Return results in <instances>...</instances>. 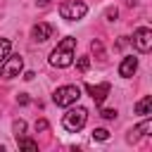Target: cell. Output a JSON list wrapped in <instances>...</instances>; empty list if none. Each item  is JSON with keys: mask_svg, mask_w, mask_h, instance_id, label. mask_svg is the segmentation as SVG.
Listing matches in <instances>:
<instances>
[{"mask_svg": "<svg viewBox=\"0 0 152 152\" xmlns=\"http://www.w3.org/2000/svg\"><path fill=\"white\" fill-rule=\"evenodd\" d=\"M86 90H88V95L95 100V104H102L104 102V97L109 95V90H112V86L109 83H100V86H86Z\"/></svg>", "mask_w": 152, "mask_h": 152, "instance_id": "ba28073f", "label": "cell"}, {"mask_svg": "<svg viewBox=\"0 0 152 152\" xmlns=\"http://www.w3.org/2000/svg\"><path fill=\"white\" fill-rule=\"evenodd\" d=\"M2 150H5V147H2V145H0V152H2Z\"/></svg>", "mask_w": 152, "mask_h": 152, "instance_id": "7402d4cb", "label": "cell"}, {"mask_svg": "<svg viewBox=\"0 0 152 152\" xmlns=\"http://www.w3.org/2000/svg\"><path fill=\"white\" fill-rule=\"evenodd\" d=\"M50 2H52V0H38V5H40V7H45V5H50Z\"/></svg>", "mask_w": 152, "mask_h": 152, "instance_id": "44dd1931", "label": "cell"}, {"mask_svg": "<svg viewBox=\"0 0 152 152\" xmlns=\"http://www.w3.org/2000/svg\"><path fill=\"white\" fill-rule=\"evenodd\" d=\"M88 66H90V57H78V62H76V69L78 71H88Z\"/></svg>", "mask_w": 152, "mask_h": 152, "instance_id": "2e32d148", "label": "cell"}, {"mask_svg": "<svg viewBox=\"0 0 152 152\" xmlns=\"http://www.w3.org/2000/svg\"><path fill=\"white\" fill-rule=\"evenodd\" d=\"M48 126H50V124H48L45 119H38V121H36V131H48Z\"/></svg>", "mask_w": 152, "mask_h": 152, "instance_id": "ac0fdd59", "label": "cell"}, {"mask_svg": "<svg viewBox=\"0 0 152 152\" xmlns=\"http://www.w3.org/2000/svg\"><path fill=\"white\" fill-rule=\"evenodd\" d=\"M86 12H88V7L81 0H66V2L59 5V17L66 19V21H78V19L86 17Z\"/></svg>", "mask_w": 152, "mask_h": 152, "instance_id": "277c9868", "label": "cell"}, {"mask_svg": "<svg viewBox=\"0 0 152 152\" xmlns=\"http://www.w3.org/2000/svg\"><path fill=\"white\" fill-rule=\"evenodd\" d=\"M93 140H100V142L109 140V131H107V128H95V131H93Z\"/></svg>", "mask_w": 152, "mask_h": 152, "instance_id": "9a60e30c", "label": "cell"}, {"mask_svg": "<svg viewBox=\"0 0 152 152\" xmlns=\"http://www.w3.org/2000/svg\"><path fill=\"white\" fill-rule=\"evenodd\" d=\"M133 48L138 52H150V48H152V31L147 26L135 28V33H133Z\"/></svg>", "mask_w": 152, "mask_h": 152, "instance_id": "8992f818", "label": "cell"}, {"mask_svg": "<svg viewBox=\"0 0 152 152\" xmlns=\"http://www.w3.org/2000/svg\"><path fill=\"white\" fill-rule=\"evenodd\" d=\"M21 69H24V59H21V55H12V52H10V57H7V59L2 62V66H0V76H2L5 81H10V78L19 76Z\"/></svg>", "mask_w": 152, "mask_h": 152, "instance_id": "5b68a950", "label": "cell"}, {"mask_svg": "<svg viewBox=\"0 0 152 152\" xmlns=\"http://www.w3.org/2000/svg\"><path fill=\"white\" fill-rule=\"evenodd\" d=\"M88 121V109L86 107H71L64 116H62V126L69 131V133H78Z\"/></svg>", "mask_w": 152, "mask_h": 152, "instance_id": "7a4b0ae2", "label": "cell"}, {"mask_svg": "<svg viewBox=\"0 0 152 152\" xmlns=\"http://www.w3.org/2000/svg\"><path fill=\"white\" fill-rule=\"evenodd\" d=\"M135 114H140V116H150L152 114V95H145L142 100L135 102Z\"/></svg>", "mask_w": 152, "mask_h": 152, "instance_id": "8fae6325", "label": "cell"}, {"mask_svg": "<svg viewBox=\"0 0 152 152\" xmlns=\"http://www.w3.org/2000/svg\"><path fill=\"white\" fill-rule=\"evenodd\" d=\"M17 102H19V104H26V102H28V97H26V95H24V93H21V95H19V97H17Z\"/></svg>", "mask_w": 152, "mask_h": 152, "instance_id": "ffe728a7", "label": "cell"}, {"mask_svg": "<svg viewBox=\"0 0 152 152\" xmlns=\"http://www.w3.org/2000/svg\"><path fill=\"white\" fill-rule=\"evenodd\" d=\"M104 14H107V19H112V21H114L119 12H116V7H107V12H104Z\"/></svg>", "mask_w": 152, "mask_h": 152, "instance_id": "d6986e66", "label": "cell"}, {"mask_svg": "<svg viewBox=\"0 0 152 152\" xmlns=\"http://www.w3.org/2000/svg\"><path fill=\"white\" fill-rule=\"evenodd\" d=\"M10 52H12V43L7 38H0V64L10 57Z\"/></svg>", "mask_w": 152, "mask_h": 152, "instance_id": "4fadbf2b", "label": "cell"}, {"mask_svg": "<svg viewBox=\"0 0 152 152\" xmlns=\"http://www.w3.org/2000/svg\"><path fill=\"white\" fill-rule=\"evenodd\" d=\"M100 116H102V119H107V121H112V119H116V109H102V112H100Z\"/></svg>", "mask_w": 152, "mask_h": 152, "instance_id": "e0dca14e", "label": "cell"}, {"mask_svg": "<svg viewBox=\"0 0 152 152\" xmlns=\"http://www.w3.org/2000/svg\"><path fill=\"white\" fill-rule=\"evenodd\" d=\"M17 145H19V150H31V152H36V150H38V142H36V140H31V138H24V135H19V138H17Z\"/></svg>", "mask_w": 152, "mask_h": 152, "instance_id": "7c38bea8", "label": "cell"}, {"mask_svg": "<svg viewBox=\"0 0 152 152\" xmlns=\"http://www.w3.org/2000/svg\"><path fill=\"white\" fill-rule=\"evenodd\" d=\"M147 131H152V119H145L142 124H138L133 131H131V135H128V140L131 142H135L140 135H147Z\"/></svg>", "mask_w": 152, "mask_h": 152, "instance_id": "30bf717a", "label": "cell"}, {"mask_svg": "<svg viewBox=\"0 0 152 152\" xmlns=\"http://www.w3.org/2000/svg\"><path fill=\"white\" fill-rule=\"evenodd\" d=\"M52 33H55V26H52V24H45V21H38V24L31 28L33 40H38V43H43V40L52 38Z\"/></svg>", "mask_w": 152, "mask_h": 152, "instance_id": "52a82bcc", "label": "cell"}, {"mask_svg": "<svg viewBox=\"0 0 152 152\" xmlns=\"http://www.w3.org/2000/svg\"><path fill=\"white\" fill-rule=\"evenodd\" d=\"M78 97H81V88L78 86H62V88H57L52 93V102L57 107H71V104L78 102Z\"/></svg>", "mask_w": 152, "mask_h": 152, "instance_id": "3957f363", "label": "cell"}, {"mask_svg": "<svg viewBox=\"0 0 152 152\" xmlns=\"http://www.w3.org/2000/svg\"><path fill=\"white\" fill-rule=\"evenodd\" d=\"M12 133H14V138L24 135V133H26V121H24V119H17V121L12 124Z\"/></svg>", "mask_w": 152, "mask_h": 152, "instance_id": "5bb4252c", "label": "cell"}, {"mask_svg": "<svg viewBox=\"0 0 152 152\" xmlns=\"http://www.w3.org/2000/svg\"><path fill=\"white\" fill-rule=\"evenodd\" d=\"M74 50H76V38L66 36L57 43V48L50 52V64L57 69H66L74 64Z\"/></svg>", "mask_w": 152, "mask_h": 152, "instance_id": "6da1fadb", "label": "cell"}, {"mask_svg": "<svg viewBox=\"0 0 152 152\" xmlns=\"http://www.w3.org/2000/svg\"><path fill=\"white\" fill-rule=\"evenodd\" d=\"M135 69H138V59H135V57H124L121 64H119V76L131 78V76L135 74Z\"/></svg>", "mask_w": 152, "mask_h": 152, "instance_id": "9c48e42d", "label": "cell"}]
</instances>
